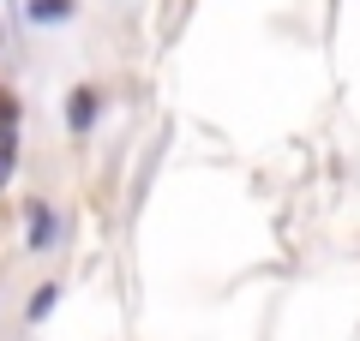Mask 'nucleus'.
Returning a JSON list of instances; mask_svg holds the SVG:
<instances>
[{
    "label": "nucleus",
    "instance_id": "7ed1b4c3",
    "mask_svg": "<svg viewBox=\"0 0 360 341\" xmlns=\"http://www.w3.org/2000/svg\"><path fill=\"white\" fill-rule=\"evenodd\" d=\"M13 162H18V144H13V132H0V186L13 180Z\"/></svg>",
    "mask_w": 360,
    "mask_h": 341
},
{
    "label": "nucleus",
    "instance_id": "20e7f679",
    "mask_svg": "<svg viewBox=\"0 0 360 341\" xmlns=\"http://www.w3.org/2000/svg\"><path fill=\"white\" fill-rule=\"evenodd\" d=\"M49 234H54V222H49V210H37V215H30V240L42 246V240H49Z\"/></svg>",
    "mask_w": 360,
    "mask_h": 341
},
{
    "label": "nucleus",
    "instance_id": "39448f33",
    "mask_svg": "<svg viewBox=\"0 0 360 341\" xmlns=\"http://www.w3.org/2000/svg\"><path fill=\"white\" fill-rule=\"evenodd\" d=\"M13 114H18V108H13V102H6V96H0V132L13 126Z\"/></svg>",
    "mask_w": 360,
    "mask_h": 341
},
{
    "label": "nucleus",
    "instance_id": "f03ea898",
    "mask_svg": "<svg viewBox=\"0 0 360 341\" xmlns=\"http://www.w3.org/2000/svg\"><path fill=\"white\" fill-rule=\"evenodd\" d=\"M90 120H96V90H78V96H72V126L84 132Z\"/></svg>",
    "mask_w": 360,
    "mask_h": 341
},
{
    "label": "nucleus",
    "instance_id": "f257e3e1",
    "mask_svg": "<svg viewBox=\"0 0 360 341\" xmlns=\"http://www.w3.org/2000/svg\"><path fill=\"white\" fill-rule=\"evenodd\" d=\"M66 13H72V0H30V18L37 25H60Z\"/></svg>",
    "mask_w": 360,
    "mask_h": 341
}]
</instances>
